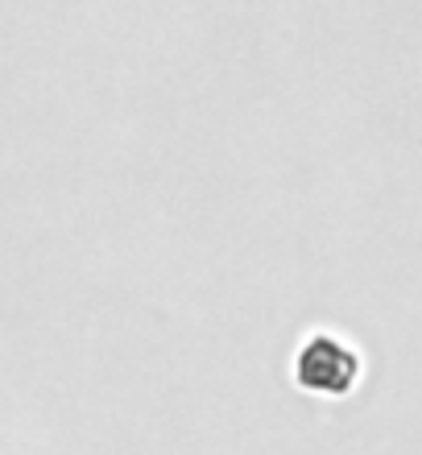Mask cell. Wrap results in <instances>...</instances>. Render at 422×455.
Wrapping results in <instances>:
<instances>
[{
    "label": "cell",
    "mask_w": 422,
    "mask_h": 455,
    "mask_svg": "<svg viewBox=\"0 0 422 455\" xmlns=\"http://www.w3.org/2000/svg\"><path fill=\"white\" fill-rule=\"evenodd\" d=\"M356 372H361L356 356L339 339H327V336L311 339L299 356V381L307 389H315V394H348Z\"/></svg>",
    "instance_id": "cell-1"
}]
</instances>
